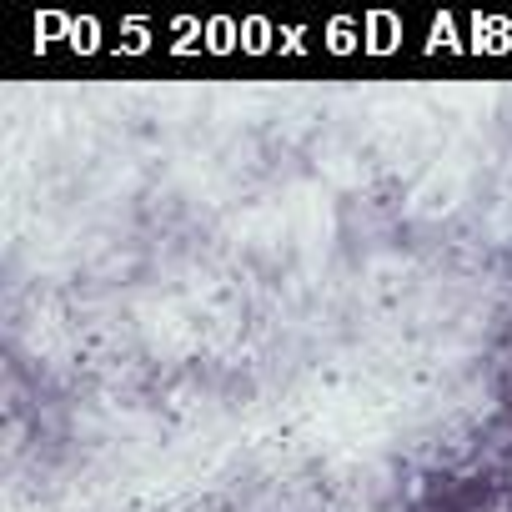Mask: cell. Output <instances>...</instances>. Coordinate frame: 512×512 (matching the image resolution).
Wrapping results in <instances>:
<instances>
[]
</instances>
